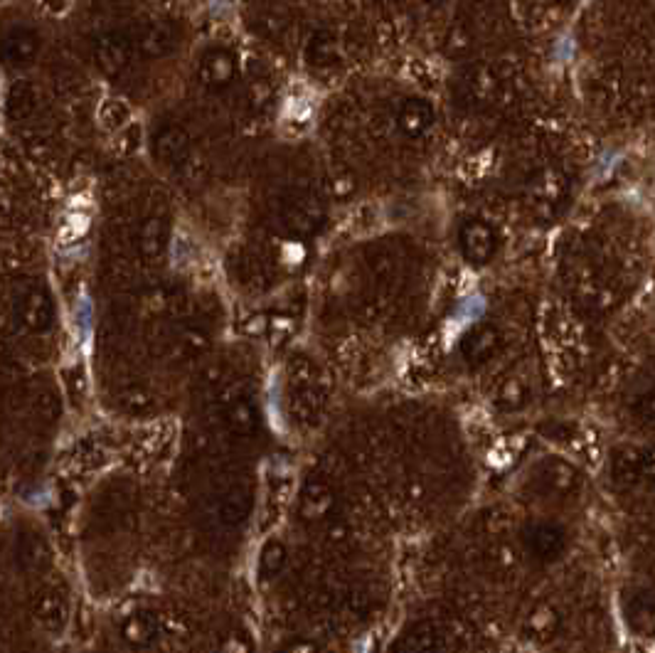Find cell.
Returning a JSON list of instances; mask_svg holds the SVG:
<instances>
[{
	"mask_svg": "<svg viewBox=\"0 0 655 653\" xmlns=\"http://www.w3.org/2000/svg\"><path fill=\"white\" fill-rule=\"evenodd\" d=\"M326 210L323 203L308 190H291L281 198L279 222L291 237H313L323 227Z\"/></svg>",
	"mask_w": 655,
	"mask_h": 653,
	"instance_id": "obj_1",
	"label": "cell"
},
{
	"mask_svg": "<svg viewBox=\"0 0 655 653\" xmlns=\"http://www.w3.org/2000/svg\"><path fill=\"white\" fill-rule=\"evenodd\" d=\"M569 198L567 175L557 168H542L527 185V207L540 220H552L562 212Z\"/></svg>",
	"mask_w": 655,
	"mask_h": 653,
	"instance_id": "obj_2",
	"label": "cell"
},
{
	"mask_svg": "<svg viewBox=\"0 0 655 653\" xmlns=\"http://www.w3.org/2000/svg\"><path fill=\"white\" fill-rule=\"evenodd\" d=\"M237 74V57L225 47H210L197 62V79L207 92H225L232 87Z\"/></svg>",
	"mask_w": 655,
	"mask_h": 653,
	"instance_id": "obj_3",
	"label": "cell"
},
{
	"mask_svg": "<svg viewBox=\"0 0 655 653\" xmlns=\"http://www.w3.org/2000/svg\"><path fill=\"white\" fill-rule=\"evenodd\" d=\"M133 52H136V42L121 30H111V33L97 37L94 60L106 77H119L133 62Z\"/></svg>",
	"mask_w": 655,
	"mask_h": 653,
	"instance_id": "obj_4",
	"label": "cell"
},
{
	"mask_svg": "<svg viewBox=\"0 0 655 653\" xmlns=\"http://www.w3.org/2000/svg\"><path fill=\"white\" fill-rule=\"evenodd\" d=\"M623 619L633 634L655 639V589L638 587L623 597Z\"/></svg>",
	"mask_w": 655,
	"mask_h": 653,
	"instance_id": "obj_5",
	"label": "cell"
},
{
	"mask_svg": "<svg viewBox=\"0 0 655 653\" xmlns=\"http://www.w3.org/2000/svg\"><path fill=\"white\" fill-rule=\"evenodd\" d=\"M180 40V28L173 23V20H151L141 28L138 33L136 47L143 57L148 60H161V57L170 55V52L178 47Z\"/></svg>",
	"mask_w": 655,
	"mask_h": 653,
	"instance_id": "obj_6",
	"label": "cell"
},
{
	"mask_svg": "<svg viewBox=\"0 0 655 653\" xmlns=\"http://www.w3.org/2000/svg\"><path fill=\"white\" fill-rule=\"evenodd\" d=\"M459 244L463 257L471 264H486L491 262L495 249H498V237L488 222L471 220L461 227Z\"/></svg>",
	"mask_w": 655,
	"mask_h": 653,
	"instance_id": "obj_7",
	"label": "cell"
},
{
	"mask_svg": "<svg viewBox=\"0 0 655 653\" xmlns=\"http://www.w3.org/2000/svg\"><path fill=\"white\" fill-rule=\"evenodd\" d=\"M500 77L488 65H471L461 77V97L471 106H488L498 99Z\"/></svg>",
	"mask_w": 655,
	"mask_h": 653,
	"instance_id": "obj_8",
	"label": "cell"
},
{
	"mask_svg": "<svg viewBox=\"0 0 655 653\" xmlns=\"http://www.w3.org/2000/svg\"><path fill=\"white\" fill-rule=\"evenodd\" d=\"M153 156L168 168H180L190 158V136L183 126L165 124L153 136Z\"/></svg>",
	"mask_w": 655,
	"mask_h": 653,
	"instance_id": "obj_9",
	"label": "cell"
},
{
	"mask_svg": "<svg viewBox=\"0 0 655 653\" xmlns=\"http://www.w3.org/2000/svg\"><path fill=\"white\" fill-rule=\"evenodd\" d=\"M525 543L537 560L552 562L567 550V530L557 523H535L525 533Z\"/></svg>",
	"mask_w": 655,
	"mask_h": 653,
	"instance_id": "obj_10",
	"label": "cell"
},
{
	"mask_svg": "<svg viewBox=\"0 0 655 653\" xmlns=\"http://www.w3.org/2000/svg\"><path fill=\"white\" fill-rule=\"evenodd\" d=\"M434 119V106L422 97H412L399 106L397 126L407 138H422L434 126Z\"/></svg>",
	"mask_w": 655,
	"mask_h": 653,
	"instance_id": "obj_11",
	"label": "cell"
},
{
	"mask_svg": "<svg viewBox=\"0 0 655 653\" xmlns=\"http://www.w3.org/2000/svg\"><path fill=\"white\" fill-rule=\"evenodd\" d=\"M40 52V35L30 28H13L3 37V55L10 67H25Z\"/></svg>",
	"mask_w": 655,
	"mask_h": 653,
	"instance_id": "obj_12",
	"label": "cell"
},
{
	"mask_svg": "<svg viewBox=\"0 0 655 653\" xmlns=\"http://www.w3.org/2000/svg\"><path fill=\"white\" fill-rule=\"evenodd\" d=\"M18 316L23 321L25 328L30 331H45V328L52 326V318H55V306H52V299L42 289H33L20 299Z\"/></svg>",
	"mask_w": 655,
	"mask_h": 653,
	"instance_id": "obj_13",
	"label": "cell"
},
{
	"mask_svg": "<svg viewBox=\"0 0 655 653\" xmlns=\"http://www.w3.org/2000/svg\"><path fill=\"white\" fill-rule=\"evenodd\" d=\"M641 461H643V449H633V447L616 449L614 456H611V479L619 483V486L641 483Z\"/></svg>",
	"mask_w": 655,
	"mask_h": 653,
	"instance_id": "obj_14",
	"label": "cell"
},
{
	"mask_svg": "<svg viewBox=\"0 0 655 653\" xmlns=\"http://www.w3.org/2000/svg\"><path fill=\"white\" fill-rule=\"evenodd\" d=\"M498 343L500 333L495 331L493 326H478L463 338L461 350L463 355H466V360H471V363H483V360H488L495 350H498Z\"/></svg>",
	"mask_w": 655,
	"mask_h": 653,
	"instance_id": "obj_15",
	"label": "cell"
},
{
	"mask_svg": "<svg viewBox=\"0 0 655 653\" xmlns=\"http://www.w3.org/2000/svg\"><path fill=\"white\" fill-rule=\"evenodd\" d=\"M168 222L165 217H148L141 227V235H138V242H141V252L146 259H161L168 249Z\"/></svg>",
	"mask_w": 655,
	"mask_h": 653,
	"instance_id": "obj_16",
	"label": "cell"
},
{
	"mask_svg": "<svg viewBox=\"0 0 655 653\" xmlns=\"http://www.w3.org/2000/svg\"><path fill=\"white\" fill-rule=\"evenodd\" d=\"M542 483L547 486V493H569L577 486V471L564 461H550L542 466Z\"/></svg>",
	"mask_w": 655,
	"mask_h": 653,
	"instance_id": "obj_17",
	"label": "cell"
},
{
	"mask_svg": "<svg viewBox=\"0 0 655 653\" xmlns=\"http://www.w3.org/2000/svg\"><path fill=\"white\" fill-rule=\"evenodd\" d=\"M308 60L316 67H330L338 62V50H335V40L326 33L313 37L311 47H308Z\"/></svg>",
	"mask_w": 655,
	"mask_h": 653,
	"instance_id": "obj_18",
	"label": "cell"
},
{
	"mask_svg": "<svg viewBox=\"0 0 655 653\" xmlns=\"http://www.w3.org/2000/svg\"><path fill=\"white\" fill-rule=\"evenodd\" d=\"M631 412L638 424H643L646 429H655V387H648V390L638 392L633 397Z\"/></svg>",
	"mask_w": 655,
	"mask_h": 653,
	"instance_id": "obj_19",
	"label": "cell"
},
{
	"mask_svg": "<svg viewBox=\"0 0 655 653\" xmlns=\"http://www.w3.org/2000/svg\"><path fill=\"white\" fill-rule=\"evenodd\" d=\"M399 653H436V634L431 629H414L402 639Z\"/></svg>",
	"mask_w": 655,
	"mask_h": 653,
	"instance_id": "obj_20",
	"label": "cell"
},
{
	"mask_svg": "<svg viewBox=\"0 0 655 653\" xmlns=\"http://www.w3.org/2000/svg\"><path fill=\"white\" fill-rule=\"evenodd\" d=\"M33 109H35L33 89L25 87V84H18L8 97V114L15 116V119H20V116H28Z\"/></svg>",
	"mask_w": 655,
	"mask_h": 653,
	"instance_id": "obj_21",
	"label": "cell"
},
{
	"mask_svg": "<svg viewBox=\"0 0 655 653\" xmlns=\"http://www.w3.org/2000/svg\"><path fill=\"white\" fill-rule=\"evenodd\" d=\"M269 97H271V87L264 82V79L254 82L252 87H249V92H247V102H249V106H252L254 111L264 109V106L269 104Z\"/></svg>",
	"mask_w": 655,
	"mask_h": 653,
	"instance_id": "obj_22",
	"label": "cell"
},
{
	"mask_svg": "<svg viewBox=\"0 0 655 653\" xmlns=\"http://www.w3.org/2000/svg\"><path fill=\"white\" fill-rule=\"evenodd\" d=\"M641 481H643V483H648V486H653V488H655V447L643 449Z\"/></svg>",
	"mask_w": 655,
	"mask_h": 653,
	"instance_id": "obj_23",
	"label": "cell"
},
{
	"mask_svg": "<svg viewBox=\"0 0 655 653\" xmlns=\"http://www.w3.org/2000/svg\"><path fill=\"white\" fill-rule=\"evenodd\" d=\"M429 3H444V0H429Z\"/></svg>",
	"mask_w": 655,
	"mask_h": 653,
	"instance_id": "obj_24",
	"label": "cell"
}]
</instances>
